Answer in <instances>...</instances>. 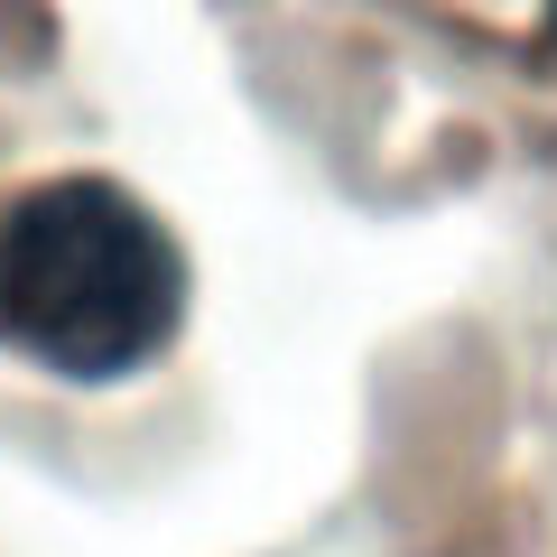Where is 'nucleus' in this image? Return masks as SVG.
<instances>
[{"label": "nucleus", "instance_id": "obj_2", "mask_svg": "<svg viewBox=\"0 0 557 557\" xmlns=\"http://www.w3.org/2000/svg\"><path fill=\"white\" fill-rule=\"evenodd\" d=\"M548 38H557V0H548Z\"/></svg>", "mask_w": 557, "mask_h": 557}, {"label": "nucleus", "instance_id": "obj_1", "mask_svg": "<svg viewBox=\"0 0 557 557\" xmlns=\"http://www.w3.org/2000/svg\"><path fill=\"white\" fill-rule=\"evenodd\" d=\"M186 325V251L121 177H47L0 205V344L75 391L149 372Z\"/></svg>", "mask_w": 557, "mask_h": 557}]
</instances>
